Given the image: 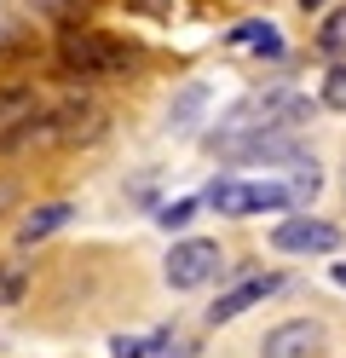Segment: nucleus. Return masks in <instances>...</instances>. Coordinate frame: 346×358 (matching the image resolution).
Returning <instances> with one entry per match:
<instances>
[{"label":"nucleus","instance_id":"obj_1","mask_svg":"<svg viewBox=\"0 0 346 358\" xmlns=\"http://www.w3.org/2000/svg\"><path fill=\"white\" fill-rule=\"evenodd\" d=\"M306 110H312V99H300V93L243 99V104H231L225 116L214 122L208 145H214V156H231V150H237V145H248V139H266V133H294L300 122H306Z\"/></svg>","mask_w":346,"mask_h":358},{"label":"nucleus","instance_id":"obj_2","mask_svg":"<svg viewBox=\"0 0 346 358\" xmlns=\"http://www.w3.org/2000/svg\"><path fill=\"white\" fill-rule=\"evenodd\" d=\"M138 64V47L133 41H115V35H104V29H64L58 35V70L64 76H81V81H92V76H127Z\"/></svg>","mask_w":346,"mask_h":358},{"label":"nucleus","instance_id":"obj_3","mask_svg":"<svg viewBox=\"0 0 346 358\" xmlns=\"http://www.w3.org/2000/svg\"><path fill=\"white\" fill-rule=\"evenodd\" d=\"M219 272H225V249H219L214 237H179L173 249H168V260H161V278H168L173 295L208 289Z\"/></svg>","mask_w":346,"mask_h":358},{"label":"nucleus","instance_id":"obj_4","mask_svg":"<svg viewBox=\"0 0 346 358\" xmlns=\"http://www.w3.org/2000/svg\"><path fill=\"white\" fill-rule=\"evenodd\" d=\"M340 226L335 220H312V214H289L271 226V249L277 255H335L340 249Z\"/></svg>","mask_w":346,"mask_h":358},{"label":"nucleus","instance_id":"obj_5","mask_svg":"<svg viewBox=\"0 0 346 358\" xmlns=\"http://www.w3.org/2000/svg\"><path fill=\"white\" fill-rule=\"evenodd\" d=\"M64 145V133H58V110L52 104H35V110H23L17 122L0 127V156H29V150H58Z\"/></svg>","mask_w":346,"mask_h":358},{"label":"nucleus","instance_id":"obj_6","mask_svg":"<svg viewBox=\"0 0 346 358\" xmlns=\"http://www.w3.org/2000/svg\"><path fill=\"white\" fill-rule=\"evenodd\" d=\"M283 289H289L283 272H248L243 283H231L225 295L208 301V324L219 329V324H231V318H243L248 306H260V301H271V295H283Z\"/></svg>","mask_w":346,"mask_h":358},{"label":"nucleus","instance_id":"obj_7","mask_svg":"<svg viewBox=\"0 0 346 358\" xmlns=\"http://www.w3.org/2000/svg\"><path fill=\"white\" fill-rule=\"evenodd\" d=\"M323 352V324L317 318H283L260 335V358H317Z\"/></svg>","mask_w":346,"mask_h":358},{"label":"nucleus","instance_id":"obj_8","mask_svg":"<svg viewBox=\"0 0 346 358\" xmlns=\"http://www.w3.org/2000/svg\"><path fill=\"white\" fill-rule=\"evenodd\" d=\"M58 110V133H64V145H92L104 133V104L99 99H87V93H69L52 104Z\"/></svg>","mask_w":346,"mask_h":358},{"label":"nucleus","instance_id":"obj_9","mask_svg":"<svg viewBox=\"0 0 346 358\" xmlns=\"http://www.w3.org/2000/svg\"><path fill=\"white\" fill-rule=\"evenodd\" d=\"M69 220H75V203H64V196H52V203H35L29 214L17 220V231H12V243H17V249H35V243H46L52 231H64Z\"/></svg>","mask_w":346,"mask_h":358},{"label":"nucleus","instance_id":"obj_10","mask_svg":"<svg viewBox=\"0 0 346 358\" xmlns=\"http://www.w3.org/2000/svg\"><path fill=\"white\" fill-rule=\"evenodd\" d=\"M300 208L289 179H243L237 185V214H289Z\"/></svg>","mask_w":346,"mask_h":358},{"label":"nucleus","instance_id":"obj_11","mask_svg":"<svg viewBox=\"0 0 346 358\" xmlns=\"http://www.w3.org/2000/svg\"><path fill=\"white\" fill-rule=\"evenodd\" d=\"M231 41H237V47H254V58H266V64H283V58H289L283 35H277L271 24H260V17H254V24H237Z\"/></svg>","mask_w":346,"mask_h":358},{"label":"nucleus","instance_id":"obj_12","mask_svg":"<svg viewBox=\"0 0 346 358\" xmlns=\"http://www.w3.org/2000/svg\"><path fill=\"white\" fill-rule=\"evenodd\" d=\"M202 104H208V87H202V81H191V87H179V93H173V110H168V127H173V133H185V127H196V116H202Z\"/></svg>","mask_w":346,"mask_h":358},{"label":"nucleus","instance_id":"obj_13","mask_svg":"<svg viewBox=\"0 0 346 358\" xmlns=\"http://www.w3.org/2000/svg\"><path fill=\"white\" fill-rule=\"evenodd\" d=\"M312 41H317L323 58H346V6H329V12H323Z\"/></svg>","mask_w":346,"mask_h":358},{"label":"nucleus","instance_id":"obj_14","mask_svg":"<svg viewBox=\"0 0 346 358\" xmlns=\"http://www.w3.org/2000/svg\"><path fill=\"white\" fill-rule=\"evenodd\" d=\"M323 185V168H317V156L312 150H300L294 162H289V191H294V203H312Z\"/></svg>","mask_w":346,"mask_h":358},{"label":"nucleus","instance_id":"obj_15","mask_svg":"<svg viewBox=\"0 0 346 358\" xmlns=\"http://www.w3.org/2000/svg\"><path fill=\"white\" fill-rule=\"evenodd\" d=\"M29 12L46 17V24H58V29H81L87 24V0H29Z\"/></svg>","mask_w":346,"mask_h":358},{"label":"nucleus","instance_id":"obj_16","mask_svg":"<svg viewBox=\"0 0 346 358\" xmlns=\"http://www.w3.org/2000/svg\"><path fill=\"white\" fill-rule=\"evenodd\" d=\"M317 104H323V110H346V58H335L329 70H323V81H317Z\"/></svg>","mask_w":346,"mask_h":358},{"label":"nucleus","instance_id":"obj_17","mask_svg":"<svg viewBox=\"0 0 346 358\" xmlns=\"http://www.w3.org/2000/svg\"><path fill=\"white\" fill-rule=\"evenodd\" d=\"M29 289V266L23 260H0V306H17Z\"/></svg>","mask_w":346,"mask_h":358},{"label":"nucleus","instance_id":"obj_18","mask_svg":"<svg viewBox=\"0 0 346 358\" xmlns=\"http://www.w3.org/2000/svg\"><path fill=\"white\" fill-rule=\"evenodd\" d=\"M237 185H243V179H231V173H219L214 185L202 191V208H219V214H237Z\"/></svg>","mask_w":346,"mask_h":358},{"label":"nucleus","instance_id":"obj_19","mask_svg":"<svg viewBox=\"0 0 346 358\" xmlns=\"http://www.w3.org/2000/svg\"><path fill=\"white\" fill-rule=\"evenodd\" d=\"M17 12H0V52H6V47H17Z\"/></svg>","mask_w":346,"mask_h":358},{"label":"nucleus","instance_id":"obj_20","mask_svg":"<svg viewBox=\"0 0 346 358\" xmlns=\"http://www.w3.org/2000/svg\"><path fill=\"white\" fill-rule=\"evenodd\" d=\"M191 208H196V203H173V208H161V226H185V220H191Z\"/></svg>","mask_w":346,"mask_h":358},{"label":"nucleus","instance_id":"obj_21","mask_svg":"<svg viewBox=\"0 0 346 358\" xmlns=\"http://www.w3.org/2000/svg\"><path fill=\"white\" fill-rule=\"evenodd\" d=\"M17 208V185H12V179H0V220H6Z\"/></svg>","mask_w":346,"mask_h":358},{"label":"nucleus","instance_id":"obj_22","mask_svg":"<svg viewBox=\"0 0 346 358\" xmlns=\"http://www.w3.org/2000/svg\"><path fill=\"white\" fill-rule=\"evenodd\" d=\"M323 6H329V0H300V12H323Z\"/></svg>","mask_w":346,"mask_h":358},{"label":"nucleus","instance_id":"obj_23","mask_svg":"<svg viewBox=\"0 0 346 358\" xmlns=\"http://www.w3.org/2000/svg\"><path fill=\"white\" fill-rule=\"evenodd\" d=\"M335 283H340V289H346V260H335Z\"/></svg>","mask_w":346,"mask_h":358}]
</instances>
